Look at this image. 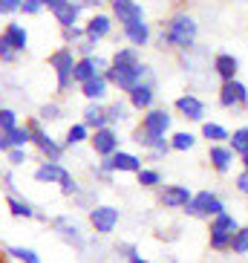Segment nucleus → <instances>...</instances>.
Returning <instances> with one entry per match:
<instances>
[{"mask_svg": "<svg viewBox=\"0 0 248 263\" xmlns=\"http://www.w3.org/2000/svg\"><path fill=\"white\" fill-rule=\"evenodd\" d=\"M196 35H199V26L188 12H179L168 21V26L162 29V44L179 49V52H191L196 47Z\"/></svg>", "mask_w": 248, "mask_h": 263, "instance_id": "nucleus-1", "label": "nucleus"}, {"mask_svg": "<svg viewBox=\"0 0 248 263\" xmlns=\"http://www.w3.org/2000/svg\"><path fill=\"white\" fill-rule=\"evenodd\" d=\"M171 122H173V116H171L168 107L148 110V113L141 116V124L136 127V145H141V147L150 151L156 139H164V133L171 130Z\"/></svg>", "mask_w": 248, "mask_h": 263, "instance_id": "nucleus-2", "label": "nucleus"}, {"mask_svg": "<svg viewBox=\"0 0 248 263\" xmlns=\"http://www.w3.org/2000/svg\"><path fill=\"white\" fill-rule=\"evenodd\" d=\"M104 78H107L113 87L130 93L136 84L150 81V67H144V64H110V70L104 72Z\"/></svg>", "mask_w": 248, "mask_h": 263, "instance_id": "nucleus-3", "label": "nucleus"}, {"mask_svg": "<svg viewBox=\"0 0 248 263\" xmlns=\"http://www.w3.org/2000/svg\"><path fill=\"white\" fill-rule=\"evenodd\" d=\"M225 209V202L219 194L214 191H196L194 197H191V202L185 205V214L194 217V220H214V217H219Z\"/></svg>", "mask_w": 248, "mask_h": 263, "instance_id": "nucleus-4", "label": "nucleus"}, {"mask_svg": "<svg viewBox=\"0 0 248 263\" xmlns=\"http://www.w3.org/2000/svg\"><path fill=\"white\" fill-rule=\"evenodd\" d=\"M75 55H72V47H61L49 55V67L55 70V78H58V90H67L72 84V70H75Z\"/></svg>", "mask_w": 248, "mask_h": 263, "instance_id": "nucleus-5", "label": "nucleus"}, {"mask_svg": "<svg viewBox=\"0 0 248 263\" xmlns=\"http://www.w3.org/2000/svg\"><path fill=\"white\" fill-rule=\"evenodd\" d=\"M26 127L32 130V142H35V147H38L40 154L47 156V162H61L64 147H67V145H58L55 139H49V133H44V127H40L38 119H32Z\"/></svg>", "mask_w": 248, "mask_h": 263, "instance_id": "nucleus-6", "label": "nucleus"}, {"mask_svg": "<svg viewBox=\"0 0 248 263\" xmlns=\"http://www.w3.org/2000/svg\"><path fill=\"white\" fill-rule=\"evenodd\" d=\"M118 220H121V214L116 205H93L90 209V226L95 234H113Z\"/></svg>", "mask_w": 248, "mask_h": 263, "instance_id": "nucleus-7", "label": "nucleus"}, {"mask_svg": "<svg viewBox=\"0 0 248 263\" xmlns=\"http://www.w3.org/2000/svg\"><path fill=\"white\" fill-rule=\"evenodd\" d=\"M219 104L225 110H237V107H248V87L240 78L234 81H222L219 84Z\"/></svg>", "mask_w": 248, "mask_h": 263, "instance_id": "nucleus-8", "label": "nucleus"}, {"mask_svg": "<svg viewBox=\"0 0 248 263\" xmlns=\"http://www.w3.org/2000/svg\"><path fill=\"white\" fill-rule=\"evenodd\" d=\"M101 168L107 171V174H139L144 165L136 154H127V151H116L113 156L107 159H101Z\"/></svg>", "mask_w": 248, "mask_h": 263, "instance_id": "nucleus-9", "label": "nucleus"}, {"mask_svg": "<svg viewBox=\"0 0 248 263\" xmlns=\"http://www.w3.org/2000/svg\"><path fill=\"white\" fill-rule=\"evenodd\" d=\"M118 133L116 127H101V130H95L93 136H90V145H93V151L101 156V159H107V156H113L116 151H121L118 147Z\"/></svg>", "mask_w": 248, "mask_h": 263, "instance_id": "nucleus-10", "label": "nucleus"}, {"mask_svg": "<svg viewBox=\"0 0 248 263\" xmlns=\"http://www.w3.org/2000/svg\"><path fill=\"white\" fill-rule=\"evenodd\" d=\"M191 197H194V191H191L188 185H162L159 188V202H162L164 209L185 211V205L191 202Z\"/></svg>", "mask_w": 248, "mask_h": 263, "instance_id": "nucleus-11", "label": "nucleus"}, {"mask_svg": "<svg viewBox=\"0 0 248 263\" xmlns=\"http://www.w3.org/2000/svg\"><path fill=\"white\" fill-rule=\"evenodd\" d=\"M153 101H156V87H153V78L150 81H141V84H136L127 93V104H130L133 110H153Z\"/></svg>", "mask_w": 248, "mask_h": 263, "instance_id": "nucleus-12", "label": "nucleus"}, {"mask_svg": "<svg viewBox=\"0 0 248 263\" xmlns=\"http://www.w3.org/2000/svg\"><path fill=\"white\" fill-rule=\"evenodd\" d=\"M173 107H176L179 113L188 119V122H199V124H202V122H208V119H205V101L196 99L194 93L179 96V99L173 101Z\"/></svg>", "mask_w": 248, "mask_h": 263, "instance_id": "nucleus-13", "label": "nucleus"}, {"mask_svg": "<svg viewBox=\"0 0 248 263\" xmlns=\"http://www.w3.org/2000/svg\"><path fill=\"white\" fill-rule=\"evenodd\" d=\"M110 6H113V15L121 26L133 24V21H144V9L136 0H110Z\"/></svg>", "mask_w": 248, "mask_h": 263, "instance_id": "nucleus-14", "label": "nucleus"}, {"mask_svg": "<svg viewBox=\"0 0 248 263\" xmlns=\"http://www.w3.org/2000/svg\"><path fill=\"white\" fill-rule=\"evenodd\" d=\"M208 162H211V168L217 171V174H228V171L234 168V162H237V154H234L228 145H211Z\"/></svg>", "mask_w": 248, "mask_h": 263, "instance_id": "nucleus-15", "label": "nucleus"}, {"mask_svg": "<svg viewBox=\"0 0 248 263\" xmlns=\"http://www.w3.org/2000/svg\"><path fill=\"white\" fill-rule=\"evenodd\" d=\"M110 32H113V17H110V15H101V12H95V15L84 24V35H87L90 41H95V44H98L101 38H107Z\"/></svg>", "mask_w": 248, "mask_h": 263, "instance_id": "nucleus-16", "label": "nucleus"}, {"mask_svg": "<svg viewBox=\"0 0 248 263\" xmlns=\"http://www.w3.org/2000/svg\"><path fill=\"white\" fill-rule=\"evenodd\" d=\"M214 72H217L222 81H234L237 72H240V58L231 52H217L214 55Z\"/></svg>", "mask_w": 248, "mask_h": 263, "instance_id": "nucleus-17", "label": "nucleus"}, {"mask_svg": "<svg viewBox=\"0 0 248 263\" xmlns=\"http://www.w3.org/2000/svg\"><path fill=\"white\" fill-rule=\"evenodd\" d=\"M81 122L90 127V133L101 130V127H110V122H107V107H104L101 101H90V104H87V110H84V119H81Z\"/></svg>", "mask_w": 248, "mask_h": 263, "instance_id": "nucleus-18", "label": "nucleus"}, {"mask_svg": "<svg viewBox=\"0 0 248 263\" xmlns=\"http://www.w3.org/2000/svg\"><path fill=\"white\" fill-rule=\"evenodd\" d=\"M121 32H124V38L130 41L136 49H141V47H148V44H150V26L144 24V21H133V24L121 26Z\"/></svg>", "mask_w": 248, "mask_h": 263, "instance_id": "nucleus-19", "label": "nucleus"}, {"mask_svg": "<svg viewBox=\"0 0 248 263\" xmlns=\"http://www.w3.org/2000/svg\"><path fill=\"white\" fill-rule=\"evenodd\" d=\"M70 171L64 168L61 162H40L38 168H35V179L38 182H44V185H52V182H61L64 177H67Z\"/></svg>", "mask_w": 248, "mask_h": 263, "instance_id": "nucleus-20", "label": "nucleus"}, {"mask_svg": "<svg viewBox=\"0 0 248 263\" xmlns=\"http://www.w3.org/2000/svg\"><path fill=\"white\" fill-rule=\"evenodd\" d=\"M107 90H110V81L104 76H95V78H90L87 84H81V96H84L87 101H104L107 99Z\"/></svg>", "mask_w": 248, "mask_h": 263, "instance_id": "nucleus-21", "label": "nucleus"}, {"mask_svg": "<svg viewBox=\"0 0 248 263\" xmlns=\"http://www.w3.org/2000/svg\"><path fill=\"white\" fill-rule=\"evenodd\" d=\"M32 142V130L29 127H17L12 133H0V151H12V147H26Z\"/></svg>", "mask_w": 248, "mask_h": 263, "instance_id": "nucleus-22", "label": "nucleus"}, {"mask_svg": "<svg viewBox=\"0 0 248 263\" xmlns=\"http://www.w3.org/2000/svg\"><path fill=\"white\" fill-rule=\"evenodd\" d=\"M202 139H208L211 145H228L231 133H228V127L219 124V122H202Z\"/></svg>", "mask_w": 248, "mask_h": 263, "instance_id": "nucleus-23", "label": "nucleus"}, {"mask_svg": "<svg viewBox=\"0 0 248 263\" xmlns=\"http://www.w3.org/2000/svg\"><path fill=\"white\" fill-rule=\"evenodd\" d=\"M78 12H81V3H72V0H67V3H61V6L55 9L52 15H55V21L61 24V29H70V26H75Z\"/></svg>", "mask_w": 248, "mask_h": 263, "instance_id": "nucleus-24", "label": "nucleus"}, {"mask_svg": "<svg viewBox=\"0 0 248 263\" xmlns=\"http://www.w3.org/2000/svg\"><path fill=\"white\" fill-rule=\"evenodd\" d=\"M208 223H211V234H234L240 229V223H237V217H234L231 211H222L219 217H214Z\"/></svg>", "mask_w": 248, "mask_h": 263, "instance_id": "nucleus-25", "label": "nucleus"}, {"mask_svg": "<svg viewBox=\"0 0 248 263\" xmlns=\"http://www.w3.org/2000/svg\"><path fill=\"white\" fill-rule=\"evenodd\" d=\"M3 35H6V41L15 47V52H26V47H29V35H26V29L20 24H9L6 29H3Z\"/></svg>", "mask_w": 248, "mask_h": 263, "instance_id": "nucleus-26", "label": "nucleus"}, {"mask_svg": "<svg viewBox=\"0 0 248 263\" xmlns=\"http://www.w3.org/2000/svg\"><path fill=\"white\" fill-rule=\"evenodd\" d=\"M95 76H101V72L95 70L93 58H78L75 70H72V81H75V84H87V81H90V78H95Z\"/></svg>", "mask_w": 248, "mask_h": 263, "instance_id": "nucleus-27", "label": "nucleus"}, {"mask_svg": "<svg viewBox=\"0 0 248 263\" xmlns=\"http://www.w3.org/2000/svg\"><path fill=\"white\" fill-rule=\"evenodd\" d=\"M52 226H55V229H61V237L64 240H70V243H75L78 249H84V240H81V232H78L75 223H70L67 217H55Z\"/></svg>", "mask_w": 248, "mask_h": 263, "instance_id": "nucleus-28", "label": "nucleus"}, {"mask_svg": "<svg viewBox=\"0 0 248 263\" xmlns=\"http://www.w3.org/2000/svg\"><path fill=\"white\" fill-rule=\"evenodd\" d=\"M196 147V136L191 130H179V133H173L171 136V151H194Z\"/></svg>", "mask_w": 248, "mask_h": 263, "instance_id": "nucleus-29", "label": "nucleus"}, {"mask_svg": "<svg viewBox=\"0 0 248 263\" xmlns=\"http://www.w3.org/2000/svg\"><path fill=\"white\" fill-rule=\"evenodd\" d=\"M228 147H231L237 156H245L248 154V127H237L228 139Z\"/></svg>", "mask_w": 248, "mask_h": 263, "instance_id": "nucleus-30", "label": "nucleus"}, {"mask_svg": "<svg viewBox=\"0 0 248 263\" xmlns=\"http://www.w3.org/2000/svg\"><path fill=\"white\" fill-rule=\"evenodd\" d=\"M90 136H93V133H90V127H87L84 122H75L70 130H67V147L81 145V142H90Z\"/></svg>", "mask_w": 248, "mask_h": 263, "instance_id": "nucleus-31", "label": "nucleus"}, {"mask_svg": "<svg viewBox=\"0 0 248 263\" xmlns=\"http://www.w3.org/2000/svg\"><path fill=\"white\" fill-rule=\"evenodd\" d=\"M136 179H139L141 188H162V171L156 168H141L136 174Z\"/></svg>", "mask_w": 248, "mask_h": 263, "instance_id": "nucleus-32", "label": "nucleus"}, {"mask_svg": "<svg viewBox=\"0 0 248 263\" xmlns=\"http://www.w3.org/2000/svg\"><path fill=\"white\" fill-rule=\"evenodd\" d=\"M6 255L17 257L20 263H40L38 252H35V249H29V246H9V249H6Z\"/></svg>", "mask_w": 248, "mask_h": 263, "instance_id": "nucleus-33", "label": "nucleus"}, {"mask_svg": "<svg viewBox=\"0 0 248 263\" xmlns=\"http://www.w3.org/2000/svg\"><path fill=\"white\" fill-rule=\"evenodd\" d=\"M231 252L234 255H248V226H240L231 237Z\"/></svg>", "mask_w": 248, "mask_h": 263, "instance_id": "nucleus-34", "label": "nucleus"}, {"mask_svg": "<svg viewBox=\"0 0 248 263\" xmlns=\"http://www.w3.org/2000/svg\"><path fill=\"white\" fill-rule=\"evenodd\" d=\"M110 64H141L139 61V49L136 47H124V49H116Z\"/></svg>", "mask_w": 248, "mask_h": 263, "instance_id": "nucleus-35", "label": "nucleus"}, {"mask_svg": "<svg viewBox=\"0 0 248 263\" xmlns=\"http://www.w3.org/2000/svg\"><path fill=\"white\" fill-rule=\"evenodd\" d=\"M6 205H9V211H12L15 217H26V220H29V217H35V209H32V205H29L26 200L9 197V200H6Z\"/></svg>", "mask_w": 248, "mask_h": 263, "instance_id": "nucleus-36", "label": "nucleus"}, {"mask_svg": "<svg viewBox=\"0 0 248 263\" xmlns=\"http://www.w3.org/2000/svg\"><path fill=\"white\" fill-rule=\"evenodd\" d=\"M17 130V113L9 107H0V133H12Z\"/></svg>", "mask_w": 248, "mask_h": 263, "instance_id": "nucleus-37", "label": "nucleus"}, {"mask_svg": "<svg viewBox=\"0 0 248 263\" xmlns=\"http://www.w3.org/2000/svg\"><path fill=\"white\" fill-rule=\"evenodd\" d=\"M127 107H130V104H124V101H113V104L107 107V122L110 124L124 122V119H127Z\"/></svg>", "mask_w": 248, "mask_h": 263, "instance_id": "nucleus-38", "label": "nucleus"}, {"mask_svg": "<svg viewBox=\"0 0 248 263\" xmlns=\"http://www.w3.org/2000/svg\"><path fill=\"white\" fill-rule=\"evenodd\" d=\"M231 237L234 234H211L208 243L214 252H231Z\"/></svg>", "mask_w": 248, "mask_h": 263, "instance_id": "nucleus-39", "label": "nucleus"}, {"mask_svg": "<svg viewBox=\"0 0 248 263\" xmlns=\"http://www.w3.org/2000/svg\"><path fill=\"white\" fill-rule=\"evenodd\" d=\"M17 55H20V52H15V47L6 41V35H0V61L12 64V61H17Z\"/></svg>", "mask_w": 248, "mask_h": 263, "instance_id": "nucleus-40", "label": "nucleus"}, {"mask_svg": "<svg viewBox=\"0 0 248 263\" xmlns=\"http://www.w3.org/2000/svg\"><path fill=\"white\" fill-rule=\"evenodd\" d=\"M58 185H61V194H64V197H78V194H81V188H78V182L72 179V174H67V177H64Z\"/></svg>", "mask_w": 248, "mask_h": 263, "instance_id": "nucleus-41", "label": "nucleus"}, {"mask_svg": "<svg viewBox=\"0 0 248 263\" xmlns=\"http://www.w3.org/2000/svg\"><path fill=\"white\" fill-rule=\"evenodd\" d=\"M234 188L242 194V197H248V168H242L237 177H234Z\"/></svg>", "mask_w": 248, "mask_h": 263, "instance_id": "nucleus-42", "label": "nucleus"}, {"mask_svg": "<svg viewBox=\"0 0 248 263\" xmlns=\"http://www.w3.org/2000/svg\"><path fill=\"white\" fill-rule=\"evenodd\" d=\"M20 6H24V0H0V15H15V12H20Z\"/></svg>", "mask_w": 248, "mask_h": 263, "instance_id": "nucleus-43", "label": "nucleus"}, {"mask_svg": "<svg viewBox=\"0 0 248 263\" xmlns=\"http://www.w3.org/2000/svg\"><path fill=\"white\" fill-rule=\"evenodd\" d=\"M44 6H47V0H24L20 12H26V15H38V12H40Z\"/></svg>", "mask_w": 248, "mask_h": 263, "instance_id": "nucleus-44", "label": "nucleus"}, {"mask_svg": "<svg viewBox=\"0 0 248 263\" xmlns=\"http://www.w3.org/2000/svg\"><path fill=\"white\" fill-rule=\"evenodd\" d=\"M6 156H9V165H24L26 162V151L24 147H12Z\"/></svg>", "mask_w": 248, "mask_h": 263, "instance_id": "nucleus-45", "label": "nucleus"}, {"mask_svg": "<svg viewBox=\"0 0 248 263\" xmlns=\"http://www.w3.org/2000/svg\"><path fill=\"white\" fill-rule=\"evenodd\" d=\"M58 116H61V107H58V104H44V107H40V119H44V122L58 119Z\"/></svg>", "mask_w": 248, "mask_h": 263, "instance_id": "nucleus-46", "label": "nucleus"}, {"mask_svg": "<svg viewBox=\"0 0 248 263\" xmlns=\"http://www.w3.org/2000/svg\"><path fill=\"white\" fill-rule=\"evenodd\" d=\"M64 38L70 41V44H75V41L87 38V35H84V29H78V26H70V29H64Z\"/></svg>", "mask_w": 248, "mask_h": 263, "instance_id": "nucleus-47", "label": "nucleus"}, {"mask_svg": "<svg viewBox=\"0 0 248 263\" xmlns=\"http://www.w3.org/2000/svg\"><path fill=\"white\" fill-rule=\"evenodd\" d=\"M127 260H130V263H150V260H144L136 249H127Z\"/></svg>", "mask_w": 248, "mask_h": 263, "instance_id": "nucleus-48", "label": "nucleus"}, {"mask_svg": "<svg viewBox=\"0 0 248 263\" xmlns=\"http://www.w3.org/2000/svg\"><path fill=\"white\" fill-rule=\"evenodd\" d=\"M61 3H67V0H47V6H49V12H55V9L61 6Z\"/></svg>", "mask_w": 248, "mask_h": 263, "instance_id": "nucleus-49", "label": "nucleus"}, {"mask_svg": "<svg viewBox=\"0 0 248 263\" xmlns=\"http://www.w3.org/2000/svg\"><path fill=\"white\" fill-rule=\"evenodd\" d=\"M78 3H81V6H98L101 0H78Z\"/></svg>", "mask_w": 248, "mask_h": 263, "instance_id": "nucleus-50", "label": "nucleus"}, {"mask_svg": "<svg viewBox=\"0 0 248 263\" xmlns=\"http://www.w3.org/2000/svg\"><path fill=\"white\" fill-rule=\"evenodd\" d=\"M240 159H242V168H248V154H245V156H240Z\"/></svg>", "mask_w": 248, "mask_h": 263, "instance_id": "nucleus-51", "label": "nucleus"}, {"mask_svg": "<svg viewBox=\"0 0 248 263\" xmlns=\"http://www.w3.org/2000/svg\"><path fill=\"white\" fill-rule=\"evenodd\" d=\"M0 263H3V260H0Z\"/></svg>", "mask_w": 248, "mask_h": 263, "instance_id": "nucleus-52", "label": "nucleus"}]
</instances>
